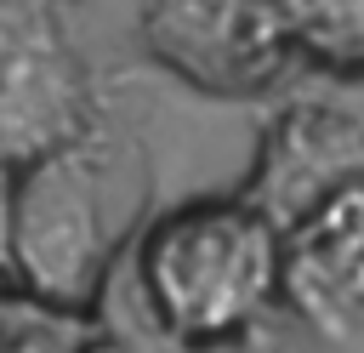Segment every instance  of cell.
<instances>
[{
	"label": "cell",
	"mask_w": 364,
	"mask_h": 353,
	"mask_svg": "<svg viewBox=\"0 0 364 353\" xmlns=\"http://www.w3.org/2000/svg\"><path fill=\"white\" fill-rule=\"evenodd\" d=\"M0 285H6V279H0Z\"/></svg>",
	"instance_id": "cell-10"
},
{
	"label": "cell",
	"mask_w": 364,
	"mask_h": 353,
	"mask_svg": "<svg viewBox=\"0 0 364 353\" xmlns=\"http://www.w3.org/2000/svg\"><path fill=\"white\" fill-rule=\"evenodd\" d=\"M11 233H17V165H0V279H11Z\"/></svg>",
	"instance_id": "cell-9"
},
{
	"label": "cell",
	"mask_w": 364,
	"mask_h": 353,
	"mask_svg": "<svg viewBox=\"0 0 364 353\" xmlns=\"http://www.w3.org/2000/svg\"><path fill=\"white\" fill-rule=\"evenodd\" d=\"M353 176H364V125L336 108L301 102L284 108L262 137V159L245 182V199L284 233L296 216H307L324 194H336Z\"/></svg>",
	"instance_id": "cell-6"
},
{
	"label": "cell",
	"mask_w": 364,
	"mask_h": 353,
	"mask_svg": "<svg viewBox=\"0 0 364 353\" xmlns=\"http://www.w3.org/2000/svg\"><path fill=\"white\" fill-rule=\"evenodd\" d=\"M142 40L182 85L205 97H256L290 68L279 0H154Z\"/></svg>",
	"instance_id": "cell-4"
},
{
	"label": "cell",
	"mask_w": 364,
	"mask_h": 353,
	"mask_svg": "<svg viewBox=\"0 0 364 353\" xmlns=\"http://www.w3.org/2000/svg\"><path fill=\"white\" fill-rule=\"evenodd\" d=\"M91 91L63 28V0H0V165H28L85 137Z\"/></svg>",
	"instance_id": "cell-3"
},
{
	"label": "cell",
	"mask_w": 364,
	"mask_h": 353,
	"mask_svg": "<svg viewBox=\"0 0 364 353\" xmlns=\"http://www.w3.org/2000/svg\"><path fill=\"white\" fill-rule=\"evenodd\" d=\"M279 23L301 63L364 80V0H279Z\"/></svg>",
	"instance_id": "cell-7"
},
{
	"label": "cell",
	"mask_w": 364,
	"mask_h": 353,
	"mask_svg": "<svg viewBox=\"0 0 364 353\" xmlns=\"http://www.w3.org/2000/svg\"><path fill=\"white\" fill-rule=\"evenodd\" d=\"M91 336L97 330L80 307L46 302L28 285L23 290L0 285V353H85Z\"/></svg>",
	"instance_id": "cell-8"
},
{
	"label": "cell",
	"mask_w": 364,
	"mask_h": 353,
	"mask_svg": "<svg viewBox=\"0 0 364 353\" xmlns=\"http://www.w3.org/2000/svg\"><path fill=\"white\" fill-rule=\"evenodd\" d=\"M279 268L284 233L245 194L199 199L159 216L136 256L148 319L159 325L165 342L182 347L245 336L279 296Z\"/></svg>",
	"instance_id": "cell-1"
},
{
	"label": "cell",
	"mask_w": 364,
	"mask_h": 353,
	"mask_svg": "<svg viewBox=\"0 0 364 353\" xmlns=\"http://www.w3.org/2000/svg\"><path fill=\"white\" fill-rule=\"evenodd\" d=\"M279 290L330 342L364 330V176L341 182L284 228Z\"/></svg>",
	"instance_id": "cell-5"
},
{
	"label": "cell",
	"mask_w": 364,
	"mask_h": 353,
	"mask_svg": "<svg viewBox=\"0 0 364 353\" xmlns=\"http://www.w3.org/2000/svg\"><path fill=\"white\" fill-rule=\"evenodd\" d=\"M108 228H102V165L85 137L17 165V233H11V273L63 307H91L102 296L108 268Z\"/></svg>",
	"instance_id": "cell-2"
}]
</instances>
